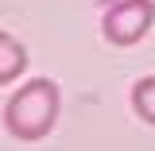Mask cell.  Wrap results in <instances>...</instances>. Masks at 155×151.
Wrapping results in <instances>:
<instances>
[{
    "instance_id": "cell-1",
    "label": "cell",
    "mask_w": 155,
    "mask_h": 151,
    "mask_svg": "<svg viewBox=\"0 0 155 151\" xmlns=\"http://www.w3.org/2000/svg\"><path fill=\"white\" fill-rule=\"evenodd\" d=\"M58 85L51 77H31L27 85H19L16 93L8 97L4 105V132L19 140V143H35L43 136L54 132V120H58Z\"/></svg>"
},
{
    "instance_id": "cell-2",
    "label": "cell",
    "mask_w": 155,
    "mask_h": 151,
    "mask_svg": "<svg viewBox=\"0 0 155 151\" xmlns=\"http://www.w3.org/2000/svg\"><path fill=\"white\" fill-rule=\"evenodd\" d=\"M155 0H113L101 16V35L113 47H132L151 31Z\"/></svg>"
},
{
    "instance_id": "cell-3",
    "label": "cell",
    "mask_w": 155,
    "mask_h": 151,
    "mask_svg": "<svg viewBox=\"0 0 155 151\" xmlns=\"http://www.w3.org/2000/svg\"><path fill=\"white\" fill-rule=\"evenodd\" d=\"M23 70H27V51H23V43L12 39L8 31H0V85H12Z\"/></svg>"
},
{
    "instance_id": "cell-4",
    "label": "cell",
    "mask_w": 155,
    "mask_h": 151,
    "mask_svg": "<svg viewBox=\"0 0 155 151\" xmlns=\"http://www.w3.org/2000/svg\"><path fill=\"white\" fill-rule=\"evenodd\" d=\"M132 109L140 113V120H147L155 128V74H147V77H140L132 85Z\"/></svg>"
}]
</instances>
